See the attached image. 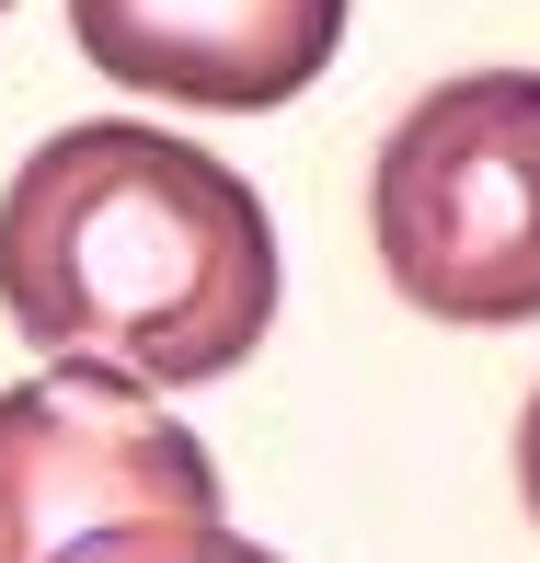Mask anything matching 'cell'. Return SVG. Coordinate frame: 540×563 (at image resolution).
Segmentation results:
<instances>
[{
  "label": "cell",
  "instance_id": "5b68a950",
  "mask_svg": "<svg viewBox=\"0 0 540 563\" xmlns=\"http://www.w3.org/2000/svg\"><path fill=\"white\" fill-rule=\"evenodd\" d=\"M518 495H529V518H540V391H529V415H518Z\"/></svg>",
  "mask_w": 540,
  "mask_h": 563
},
{
  "label": "cell",
  "instance_id": "3957f363",
  "mask_svg": "<svg viewBox=\"0 0 540 563\" xmlns=\"http://www.w3.org/2000/svg\"><path fill=\"white\" fill-rule=\"evenodd\" d=\"M368 242L426 322H540V69H460L392 115Z\"/></svg>",
  "mask_w": 540,
  "mask_h": 563
},
{
  "label": "cell",
  "instance_id": "8992f818",
  "mask_svg": "<svg viewBox=\"0 0 540 563\" xmlns=\"http://www.w3.org/2000/svg\"><path fill=\"white\" fill-rule=\"evenodd\" d=\"M219 563H276V552H253V541H219Z\"/></svg>",
  "mask_w": 540,
  "mask_h": 563
},
{
  "label": "cell",
  "instance_id": "277c9868",
  "mask_svg": "<svg viewBox=\"0 0 540 563\" xmlns=\"http://www.w3.org/2000/svg\"><path fill=\"white\" fill-rule=\"evenodd\" d=\"M69 35L126 92L208 104V115H265L333 69L345 0H69Z\"/></svg>",
  "mask_w": 540,
  "mask_h": 563
},
{
  "label": "cell",
  "instance_id": "52a82bcc",
  "mask_svg": "<svg viewBox=\"0 0 540 563\" xmlns=\"http://www.w3.org/2000/svg\"><path fill=\"white\" fill-rule=\"evenodd\" d=\"M0 12H12V0H0Z\"/></svg>",
  "mask_w": 540,
  "mask_h": 563
},
{
  "label": "cell",
  "instance_id": "7a4b0ae2",
  "mask_svg": "<svg viewBox=\"0 0 540 563\" xmlns=\"http://www.w3.org/2000/svg\"><path fill=\"white\" fill-rule=\"evenodd\" d=\"M219 460L162 391L46 368L0 391V563H219Z\"/></svg>",
  "mask_w": 540,
  "mask_h": 563
},
{
  "label": "cell",
  "instance_id": "6da1fadb",
  "mask_svg": "<svg viewBox=\"0 0 540 563\" xmlns=\"http://www.w3.org/2000/svg\"><path fill=\"white\" fill-rule=\"evenodd\" d=\"M0 322L69 368L208 391L276 322V219L173 126H58L0 185Z\"/></svg>",
  "mask_w": 540,
  "mask_h": 563
}]
</instances>
